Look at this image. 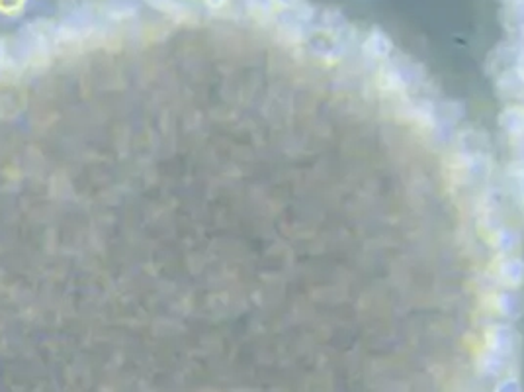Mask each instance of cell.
Returning <instances> with one entry per match:
<instances>
[{"label": "cell", "instance_id": "obj_4", "mask_svg": "<svg viewBox=\"0 0 524 392\" xmlns=\"http://www.w3.org/2000/svg\"><path fill=\"white\" fill-rule=\"evenodd\" d=\"M425 81L419 65L408 57L391 56L386 63L380 65V83L383 89L398 94H415L419 92Z\"/></svg>", "mask_w": 524, "mask_h": 392}, {"label": "cell", "instance_id": "obj_16", "mask_svg": "<svg viewBox=\"0 0 524 392\" xmlns=\"http://www.w3.org/2000/svg\"><path fill=\"white\" fill-rule=\"evenodd\" d=\"M274 8H280V10H288V8H294L297 4H302V0H272Z\"/></svg>", "mask_w": 524, "mask_h": 392}, {"label": "cell", "instance_id": "obj_12", "mask_svg": "<svg viewBox=\"0 0 524 392\" xmlns=\"http://www.w3.org/2000/svg\"><path fill=\"white\" fill-rule=\"evenodd\" d=\"M501 128L505 130L511 140L524 135V106H509L501 114Z\"/></svg>", "mask_w": 524, "mask_h": 392}, {"label": "cell", "instance_id": "obj_8", "mask_svg": "<svg viewBox=\"0 0 524 392\" xmlns=\"http://www.w3.org/2000/svg\"><path fill=\"white\" fill-rule=\"evenodd\" d=\"M102 14L108 22H127L139 14V0H104Z\"/></svg>", "mask_w": 524, "mask_h": 392}, {"label": "cell", "instance_id": "obj_15", "mask_svg": "<svg viewBox=\"0 0 524 392\" xmlns=\"http://www.w3.org/2000/svg\"><path fill=\"white\" fill-rule=\"evenodd\" d=\"M509 175H511V181L515 185L517 193L524 198V163L522 161H515L509 169Z\"/></svg>", "mask_w": 524, "mask_h": 392}, {"label": "cell", "instance_id": "obj_10", "mask_svg": "<svg viewBox=\"0 0 524 392\" xmlns=\"http://www.w3.org/2000/svg\"><path fill=\"white\" fill-rule=\"evenodd\" d=\"M503 20L512 39H524V0H505Z\"/></svg>", "mask_w": 524, "mask_h": 392}, {"label": "cell", "instance_id": "obj_1", "mask_svg": "<svg viewBox=\"0 0 524 392\" xmlns=\"http://www.w3.org/2000/svg\"><path fill=\"white\" fill-rule=\"evenodd\" d=\"M57 46V24L49 20H31L18 31L14 56L22 65H38L49 59Z\"/></svg>", "mask_w": 524, "mask_h": 392}, {"label": "cell", "instance_id": "obj_17", "mask_svg": "<svg viewBox=\"0 0 524 392\" xmlns=\"http://www.w3.org/2000/svg\"><path fill=\"white\" fill-rule=\"evenodd\" d=\"M229 3H231V0H206L208 8H211V10H221L223 6H228Z\"/></svg>", "mask_w": 524, "mask_h": 392}, {"label": "cell", "instance_id": "obj_6", "mask_svg": "<svg viewBox=\"0 0 524 392\" xmlns=\"http://www.w3.org/2000/svg\"><path fill=\"white\" fill-rule=\"evenodd\" d=\"M362 53H365V57L372 63H386L391 53H393V46H391V39L383 34L382 30H372L370 34L366 36L365 44H362Z\"/></svg>", "mask_w": 524, "mask_h": 392}, {"label": "cell", "instance_id": "obj_18", "mask_svg": "<svg viewBox=\"0 0 524 392\" xmlns=\"http://www.w3.org/2000/svg\"><path fill=\"white\" fill-rule=\"evenodd\" d=\"M8 61V48L3 39H0V69H3L6 65Z\"/></svg>", "mask_w": 524, "mask_h": 392}, {"label": "cell", "instance_id": "obj_2", "mask_svg": "<svg viewBox=\"0 0 524 392\" xmlns=\"http://www.w3.org/2000/svg\"><path fill=\"white\" fill-rule=\"evenodd\" d=\"M456 163L464 171L466 183L485 181L491 173L487 137L476 130L460 134L456 140Z\"/></svg>", "mask_w": 524, "mask_h": 392}, {"label": "cell", "instance_id": "obj_13", "mask_svg": "<svg viewBox=\"0 0 524 392\" xmlns=\"http://www.w3.org/2000/svg\"><path fill=\"white\" fill-rule=\"evenodd\" d=\"M520 246V234L515 228L503 226L494 231V248L503 256H512Z\"/></svg>", "mask_w": 524, "mask_h": 392}, {"label": "cell", "instance_id": "obj_14", "mask_svg": "<svg viewBox=\"0 0 524 392\" xmlns=\"http://www.w3.org/2000/svg\"><path fill=\"white\" fill-rule=\"evenodd\" d=\"M145 3L159 10V13H165L168 16H186L190 13V3L188 0H145Z\"/></svg>", "mask_w": 524, "mask_h": 392}, {"label": "cell", "instance_id": "obj_11", "mask_svg": "<svg viewBox=\"0 0 524 392\" xmlns=\"http://www.w3.org/2000/svg\"><path fill=\"white\" fill-rule=\"evenodd\" d=\"M494 302H495V309L507 318H519L524 310L522 294L519 291H512V287L495 292Z\"/></svg>", "mask_w": 524, "mask_h": 392}, {"label": "cell", "instance_id": "obj_7", "mask_svg": "<svg viewBox=\"0 0 524 392\" xmlns=\"http://www.w3.org/2000/svg\"><path fill=\"white\" fill-rule=\"evenodd\" d=\"M517 335L509 326H495L494 330L487 334V352L501 359H505L515 349Z\"/></svg>", "mask_w": 524, "mask_h": 392}, {"label": "cell", "instance_id": "obj_3", "mask_svg": "<svg viewBox=\"0 0 524 392\" xmlns=\"http://www.w3.org/2000/svg\"><path fill=\"white\" fill-rule=\"evenodd\" d=\"M108 22L104 14L90 6L71 8L69 13L57 22L59 44H77V41H87L100 34L104 24Z\"/></svg>", "mask_w": 524, "mask_h": 392}, {"label": "cell", "instance_id": "obj_9", "mask_svg": "<svg viewBox=\"0 0 524 392\" xmlns=\"http://www.w3.org/2000/svg\"><path fill=\"white\" fill-rule=\"evenodd\" d=\"M497 277L507 287H519L524 283V261L515 256H503L497 263Z\"/></svg>", "mask_w": 524, "mask_h": 392}, {"label": "cell", "instance_id": "obj_5", "mask_svg": "<svg viewBox=\"0 0 524 392\" xmlns=\"http://www.w3.org/2000/svg\"><path fill=\"white\" fill-rule=\"evenodd\" d=\"M505 203H503V193L499 188H487L484 193V198H481V208H479V216H481V224L487 231H497L503 228V218H505Z\"/></svg>", "mask_w": 524, "mask_h": 392}]
</instances>
